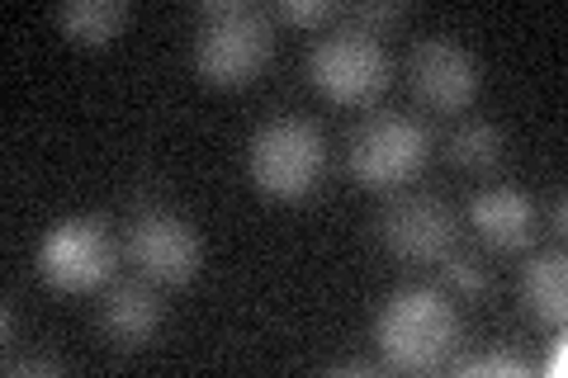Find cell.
<instances>
[{"label":"cell","mask_w":568,"mask_h":378,"mask_svg":"<svg viewBox=\"0 0 568 378\" xmlns=\"http://www.w3.org/2000/svg\"><path fill=\"white\" fill-rule=\"evenodd\" d=\"M6 369H10V374H62L58 359H20V365H14V359H10Z\"/></svg>","instance_id":"d6986e66"},{"label":"cell","mask_w":568,"mask_h":378,"mask_svg":"<svg viewBox=\"0 0 568 378\" xmlns=\"http://www.w3.org/2000/svg\"><path fill=\"white\" fill-rule=\"evenodd\" d=\"M521 308L540 321V327H564L568 317V260L564 251H536L521 275H517Z\"/></svg>","instance_id":"7c38bea8"},{"label":"cell","mask_w":568,"mask_h":378,"mask_svg":"<svg viewBox=\"0 0 568 378\" xmlns=\"http://www.w3.org/2000/svg\"><path fill=\"white\" fill-rule=\"evenodd\" d=\"M280 14L290 24H332L342 20V6L336 0H280Z\"/></svg>","instance_id":"ac0fdd59"},{"label":"cell","mask_w":568,"mask_h":378,"mask_svg":"<svg viewBox=\"0 0 568 378\" xmlns=\"http://www.w3.org/2000/svg\"><path fill=\"white\" fill-rule=\"evenodd\" d=\"M308 76L336 104H365L394 76V58L379 43V33L351 24L346 14L332 20L308 48Z\"/></svg>","instance_id":"277c9868"},{"label":"cell","mask_w":568,"mask_h":378,"mask_svg":"<svg viewBox=\"0 0 568 378\" xmlns=\"http://www.w3.org/2000/svg\"><path fill=\"white\" fill-rule=\"evenodd\" d=\"M342 14H346L351 24L379 33V29H388V24H398L403 14H407V6H403V0H355V6H342Z\"/></svg>","instance_id":"e0dca14e"},{"label":"cell","mask_w":568,"mask_h":378,"mask_svg":"<svg viewBox=\"0 0 568 378\" xmlns=\"http://www.w3.org/2000/svg\"><path fill=\"white\" fill-rule=\"evenodd\" d=\"M432 156V129L417 114L379 110L361 119L346 142V166L365 190H403Z\"/></svg>","instance_id":"5b68a950"},{"label":"cell","mask_w":568,"mask_h":378,"mask_svg":"<svg viewBox=\"0 0 568 378\" xmlns=\"http://www.w3.org/2000/svg\"><path fill=\"white\" fill-rule=\"evenodd\" d=\"M129 260L138 265L142 279L152 284H190L200 275V260H204V246H200V232H194L190 218H181L175 208L166 204H148L133 213L129 223Z\"/></svg>","instance_id":"52a82bcc"},{"label":"cell","mask_w":568,"mask_h":378,"mask_svg":"<svg viewBox=\"0 0 568 378\" xmlns=\"http://www.w3.org/2000/svg\"><path fill=\"white\" fill-rule=\"evenodd\" d=\"M564 218H568V204H564V194L555 200V232H564Z\"/></svg>","instance_id":"44dd1931"},{"label":"cell","mask_w":568,"mask_h":378,"mask_svg":"<svg viewBox=\"0 0 568 378\" xmlns=\"http://www.w3.org/2000/svg\"><path fill=\"white\" fill-rule=\"evenodd\" d=\"M446 161L450 166H465V171H488L497 156H503V129H497L493 119L484 114H465V119H455L450 123V133H446Z\"/></svg>","instance_id":"5bb4252c"},{"label":"cell","mask_w":568,"mask_h":378,"mask_svg":"<svg viewBox=\"0 0 568 378\" xmlns=\"http://www.w3.org/2000/svg\"><path fill=\"white\" fill-rule=\"evenodd\" d=\"M440 289L446 294H459V298H474L488 289V269L478 256H465V251H450V256H440Z\"/></svg>","instance_id":"9a60e30c"},{"label":"cell","mask_w":568,"mask_h":378,"mask_svg":"<svg viewBox=\"0 0 568 378\" xmlns=\"http://www.w3.org/2000/svg\"><path fill=\"white\" fill-rule=\"evenodd\" d=\"M379 242L388 256L413 260V265H432L455 251V213L450 204H440L436 194H398L388 200L379 213Z\"/></svg>","instance_id":"9c48e42d"},{"label":"cell","mask_w":568,"mask_h":378,"mask_svg":"<svg viewBox=\"0 0 568 378\" xmlns=\"http://www.w3.org/2000/svg\"><path fill=\"white\" fill-rule=\"evenodd\" d=\"M0 336H6V346H14V303H6V317H0Z\"/></svg>","instance_id":"ffe728a7"},{"label":"cell","mask_w":568,"mask_h":378,"mask_svg":"<svg viewBox=\"0 0 568 378\" xmlns=\"http://www.w3.org/2000/svg\"><path fill=\"white\" fill-rule=\"evenodd\" d=\"M407 85L417 90V100L436 114H465L478 85H484V67H478L474 48H465L450 33H432L417 39L407 52Z\"/></svg>","instance_id":"ba28073f"},{"label":"cell","mask_w":568,"mask_h":378,"mask_svg":"<svg viewBox=\"0 0 568 378\" xmlns=\"http://www.w3.org/2000/svg\"><path fill=\"white\" fill-rule=\"evenodd\" d=\"M275 52L271 14L252 0H204L194 20V67L213 85L256 81Z\"/></svg>","instance_id":"7a4b0ae2"},{"label":"cell","mask_w":568,"mask_h":378,"mask_svg":"<svg viewBox=\"0 0 568 378\" xmlns=\"http://www.w3.org/2000/svg\"><path fill=\"white\" fill-rule=\"evenodd\" d=\"M52 20L81 48H104L119 39V29L129 24V6L123 0H67L52 10Z\"/></svg>","instance_id":"4fadbf2b"},{"label":"cell","mask_w":568,"mask_h":378,"mask_svg":"<svg viewBox=\"0 0 568 378\" xmlns=\"http://www.w3.org/2000/svg\"><path fill=\"white\" fill-rule=\"evenodd\" d=\"M446 369H455V374H530V359H521L517 350H484V355L450 359Z\"/></svg>","instance_id":"2e32d148"},{"label":"cell","mask_w":568,"mask_h":378,"mask_svg":"<svg viewBox=\"0 0 568 378\" xmlns=\"http://www.w3.org/2000/svg\"><path fill=\"white\" fill-rule=\"evenodd\" d=\"M327 171V137L308 114H271L246 142V175L265 200L294 204Z\"/></svg>","instance_id":"3957f363"},{"label":"cell","mask_w":568,"mask_h":378,"mask_svg":"<svg viewBox=\"0 0 568 378\" xmlns=\"http://www.w3.org/2000/svg\"><path fill=\"white\" fill-rule=\"evenodd\" d=\"M114 260H119V251L110 237V223L95 218V213L58 218L39 242V275L43 284H52L62 294H85L95 284H110Z\"/></svg>","instance_id":"8992f818"},{"label":"cell","mask_w":568,"mask_h":378,"mask_svg":"<svg viewBox=\"0 0 568 378\" xmlns=\"http://www.w3.org/2000/svg\"><path fill=\"white\" fill-rule=\"evenodd\" d=\"M469 223L493 251H521L536 237V200L511 180H497L469 200Z\"/></svg>","instance_id":"30bf717a"},{"label":"cell","mask_w":568,"mask_h":378,"mask_svg":"<svg viewBox=\"0 0 568 378\" xmlns=\"http://www.w3.org/2000/svg\"><path fill=\"white\" fill-rule=\"evenodd\" d=\"M162 327V298L152 279H114L100 298V331L114 350H142Z\"/></svg>","instance_id":"8fae6325"},{"label":"cell","mask_w":568,"mask_h":378,"mask_svg":"<svg viewBox=\"0 0 568 378\" xmlns=\"http://www.w3.org/2000/svg\"><path fill=\"white\" fill-rule=\"evenodd\" d=\"M375 346L384 369L398 374H436L450 365L459 346V313L436 284H407L388 294L375 313Z\"/></svg>","instance_id":"6da1fadb"}]
</instances>
